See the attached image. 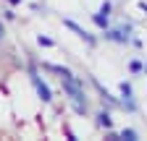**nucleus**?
<instances>
[{"label": "nucleus", "instance_id": "6e6552de", "mask_svg": "<svg viewBox=\"0 0 147 141\" xmlns=\"http://www.w3.org/2000/svg\"><path fill=\"white\" fill-rule=\"evenodd\" d=\"M40 45H42V47H53V39H47V37H40Z\"/></svg>", "mask_w": 147, "mask_h": 141}, {"label": "nucleus", "instance_id": "423d86ee", "mask_svg": "<svg viewBox=\"0 0 147 141\" xmlns=\"http://www.w3.org/2000/svg\"><path fill=\"white\" fill-rule=\"evenodd\" d=\"M118 136H121V138H126V141H134V138H137V131H134V128H123Z\"/></svg>", "mask_w": 147, "mask_h": 141}, {"label": "nucleus", "instance_id": "7ed1b4c3", "mask_svg": "<svg viewBox=\"0 0 147 141\" xmlns=\"http://www.w3.org/2000/svg\"><path fill=\"white\" fill-rule=\"evenodd\" d=\"M63 24H66V26H68L71 31H76V34H79V37H82V39H84L87 45H95V37H92V34H87V31H84V29H82L79 24H74V21H68V19H66Z\"/></svg>", "mask_w": 147, "mask_h": 141}, {"label": "nucleus", "instance_id": "0eeeda50", "mask_svg": "<svg viewBox=\"0 0 147 141\" xmlns=\"http://www.w3.org/2000/svg\"><path fill=\"white\" fill-rule=\"evenodd\" d=\"M129 68H131V70H134V73H139V70H142V68H144V65H142V63H139V60H134V63H131V65H129Z\"/></svg>", "mask_w": 147, "mask_h": 141}, {"label": "nucleus", "instance_id": "9d476101", "mask_svg": "<svg viewBox=\"0 0 147 141\" xmlns=\"http://www.w3.org/2000/svg\"><path fill=\"white\" fill-rule=\"evenodd\" d=\"M3 34H5V29H3V24H0V37H3Z\"/></svg>", "mask_w": 147, "mask_h": 141}, {"label": "nucleus", "instance_id": "f03ea898", "mask_svg": "<svg viewBox=\"0 0 147 141\" xmlns=\"http://www.w3.org/2000/svg\"><path fill=\"white\" fill-rule=\"evenodd\" d=\"M108 21H110V3H102V8L95 13V24L100 29H108Z\"/></svg>", "mask_w": 147, "mask_h": 141}, {"label": "nucleus", "instance_id": "39448f33", "mask_svg": "<svg viewBox=\"0 0 147 141\" xmlns=\"http://www.w3.org/2000/svg\"><path fill=\"white\" fill-rule=\"evenodd\" d=\"M97 126H100V128H108V131H110V126H113V120H110V115H108L105 110L97 112Z\"/></svg>", "mask_w": 147, "mask_h": 141}, {"label": "nucleus", "instance_id": "20e7f679", "mask_svg": "<svg viewBox=\"0 0 147 141\" xmlns=\"http://www.w3.org/2000/svg\"><path fill=\"white\" fill-rule=\"evenodd\" d=\"M95 89H97V92H100V97H102V102H108V104H110V107H118V102H116V99H113V97H110V94H108V92H105V89H102V86H100V84H97V81H95Z\"/></svg>", "mask_w": 147, "mask_h": 141}, {"label": "nucleus", "instance_id": "1a4fd4ad", "mask_svg": "<svg viewBox=\"0 0 147 141\" xmlns=\"http://www.w3.org/2000/svg\"><path fill=\"white\" fill-rule=\"evenodd\" d=\"M8 3H13V5H18V3H21V0H8Z\"/></svg>", "mask_w": 147, "mask_h": 141}, {"label": "nucleus", "instance_id": "f257e3e1", "mask_svg": "<svg viewBox=\"0 0 147 141\" xmlns=\"http://www.w3.org/2000/svg\"><path fill=\"white\" fill-rule=\"evenodd\" d=\"M29 78H32V84H34L37 94H40V99H42V102H50V99H53V92H50V86H47V84H45L40 76H37L34 70H29Z\"/></svg>", "mask_w": 147, "mask_h": 141}]
</instances>
